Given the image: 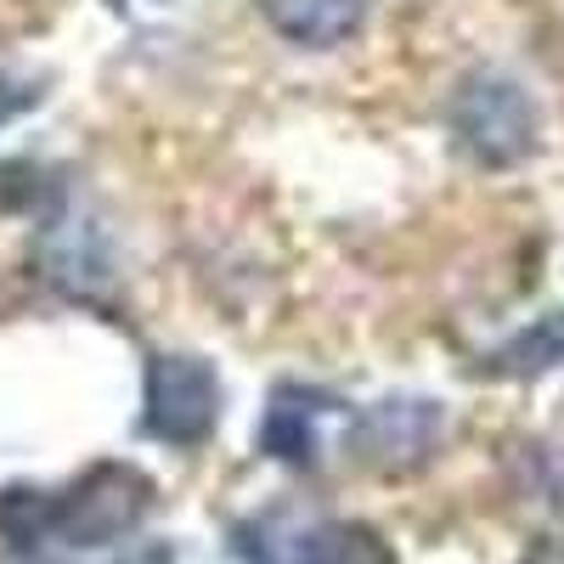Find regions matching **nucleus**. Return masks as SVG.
Wrapping results in <instances>:
<instances>
[{
	"label": "nucleus",
	"instance_id": "f257e3e1",
	"mask_svg": "<svg viewBox=\"0 0 564 564\" xmlns=\"http://www.w3.org/2000/svg\"><path fill=\"white\" fill-rule=\"evenodd\" d=\"M153 508V480L130 463H97L79 486H68L63 497H40L34 491V536L40 542H63V547H108L119 536H130Z\"/></svg>",
	"mask_w": 564,
	"mask_h": 564
},
{
	"label": "nucleus",
	"instance_id": "f03ea898",
	"mask_svg": "<svg viewBox=\"0 0 564 564\" xmlns=\"http://www.w3.org/2000/svg\"><path fill=\"white\" fill-rule=\"evenodd\" d=\"M446 124L457 135V148L486 170H508V164L536 153V102H531V90L513 74H497V68L468 74L452 90Z\"/></svg>",
	"mask_w": 564,
	"mask_h": 564
},
{
	"label": "nucleus",
	"instance_id": "7ed1b4c3",
	"mask_svg": "<svg viewBox=\"0 0 564 564\" xmlns=\"http://www.w3.org/2000/svg\"><path fill=\"white\" fill-rule=\"evenodd\" d=\"M220 423V379L204 356L164 350L148 356V384H141V430L164 446L193 452Z\"/></svg>",
	"mask_w": 564,
	"mask_h": 564
},
{
	"label": "nucleus",
	"instance_id": "20e7f679",
	"mask_svg": "<svg viewBox=\"0 0 564 564\" xmlns=\"http://www.w3.org/2000/svg\"><path fill=\"white\" fill-rule=\"evenodd\" d=\"M446 441V406L430 395H384L350 417L345 452L372 475H412Z\"/></svg>",
	"mask_w": 564,
	"mask_h": 564
},
{
	"label": "nucleus",
	"instance_id": "39448f33",
	"mask_svg": "<svg viewBox=\"0 0 564 564\" xmlns=\"http://www.w3.org/2000/svg\"><path fill=\"white\" fill-rule=\"evenodd\" d=\"M40 260H45V276L68 289L74 300H102L113 289V254H108V231L79 215V209H63L52 215L40 238Z\"/></svg>",
	"mask_w": 564,
	"mask_h": 564
},
{
	"label": "nucleus",
	"instance_id": "423d86ee",
	"mask_svg": "<svg viewBox=\"0 0 564 564\" xmlns=\"http://www.w3.org/2000/svg\"><path fill=\"white\" fill-rule=\"evenodd\" d=\"M260 18L305 52H334L367 23V0H260Z\"/></svg>",
	"mask_w": 564,
	"mask_h": 564
},
{
	"label": "nucleus",
	"instance_id": "0eeeda50",
	"mask_svg": "<svg viewBox=\"0 0 564 564\" xmlns=\"http://www.w3.org/2000/svg\"><path fill=\"white\" fill-rule=\"evenodd\" d=\"M327 412V395L322 390H305V384H276L265 417H260V452L276 457V463H294V468H311L316 463V417Z\"/></svg>",
	"mask_w": 564,
	"mask_h": 564
},
{
	"label": "nucleus",
	"instance_id": "6e6552de",
	"mask_svg": "<svg viewBox=\"0 0 564 564\" xmlns=\"http://www.w3.org/2000/svg\"><path fill=\"white\" fill-rule=\"evenodd\" d=\"M282 564H395V553L372 525L316 520V525H300L289 536V558Z\"/></svg>",
	"mask_w": 564,
	"mask_h": 564
},
{
	"label": "nucleus",
	"instance_id": "1a4fd4ad",
	"mask_svg": "<svg viewBox=\"0 0 564 564\" xmlns=\"http://www.w3.org/2000/svg\"><path fill=\"white\" fill-rule=\"evenodd\" d=\"M558 361H564V311H547L525 322L513 339H502L480 372H491V379H542Z\"/></svg>",
	"mask_w": 564,
	"mask_h": 564
},
{
	"label": "nucleus",
	"instance_id": "9d476101",
	"mask_svg": "<svg viewBox=\"0 0 564 564\" xmlns=\"http://www.w3.org/2000/svg\"><path fill=\"white\" fill-rule=\"evenodd\" d=\"M40 102V85L34 79H0V124H12L18 113H29Z\"/></svg>",
	"mask_w": 564,
	"mask_h": 564
},
{
	"label": "nucleus",
	"instance_id": "9b49d317",
	"mask_svg": "<svg viewBox=\"0 0 564 564\" xmlns=\"http://www.w3.org/2000/svg\"><path fill=\"white\" fill-rule=\"evenodd\" d=\"M525 564H564V553H558V547H536Z\"/></svg>",
	"mask_w": 564,
	"mask_h": 564
}]
</instances>
